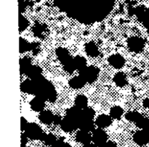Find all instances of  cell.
<instances>
[{"mask_svg":"<svg viewBox=\"0 0 149 147\" xmlns=\"http://www.w3.org/2000/svg\"><path fill=\"white\" fill-rule=\"evenodd\" d=\"M31 43H29L27 41L23 39V38H20V52L24 53L26 52L31 50Z\"/></svg>","mask_w":149,"mask_h":147,"instance_id":"obj_26","label":"cell"},{"mask_svg":"<svg viewBox=\"0 0 149 147\" xmlns=\"http://www.w3.org/2000/svg\"><path fill=\"white\" fill-rule=\"evenodd\" d=\"M30 107L32 110L35 112H42L45 107V100L41 97H37L33 99L30 101Z\"/></svg>","mask_w":149,"mask_h":147,"instance_id":"obj_9","label":"cell"},{"mask_svg":"<svg viewBox=\"0 0 149 147\" xmlns=\"http://www.w3.org/2000/svg\"><path fill=\"white\" fill-rule=\"evenodd\" d=\"M50 147H71V145L68 144V143L64 142L63 139H57L56 141L55 142L53 145H52Z\"/></svg>","mask_w":149,"mask_h":147,"instance_id":"obj_33","label":"cell"},{"mask_svg":"<svg viewBox=\"0 0 149 147\" xmlns=\"http://www.w3.org/2000/svg\"><path fill=\"white\" fill-rule=\"evenodd\" d=\"M86 81L81 75H78V76H75L70 79L68 84H69L70 87L74 89H80V88H83L85 86Z\"/></svg>","mask_w":149,"mask_h":147,"instance_id":"obj_14","label":"cell"},{"mask_svg":"<svg viewBox=\"0 0 149 147\" xmlns=\"http://www.w3.org/2000/svg\"><path fill=\"white\" fill-rule=\"evenodd\" d=\"M19 30L20 32L25 30L28 28V26H29V20L26 18L25 17H23L21 14H20L19 15Z\"/></svg>","mask_w":149,"mask_h":147,"instance_id":"obj_28","label":"cell"},{"mask_svg":"<svg viewBox=\"0 0 149 147\" xmlns=\"http://www.w3.org/2000/svg\"><path fill=\"white\" fill-rule=\"evenodd\" d=\"M127 46L131 52L140 53L145 47V41L139 36H132L128 39Z\"/></svg>","mask_w":149,"mask_h":147,"instance_id":"obj_4","label":"cell"},{"mask_svg":"<svg viewBox=\"0 0 149 147\" xmlns=\"http://www.w3.org/2000/svg\"><path fill=\"white\" fill-rule=\"evenodd\" d=\"M95 123L93 119H89L81 116V119L79 121V128L81 130L87 132H91L94 130Z\"/></svg>","mask_w":149,"mask_h":147,"instance_id":"obj_8","label":"cell"},{"mask_svg":"<svg viewBox=\"0 0 149 147\" xmlns=\"http://www.w3.org/2000/svg\"><path fill=\"white\" fill-rule=\"evenodd\" d=\"M143 106L146 107V108L149 109V98L145 99L143 100Z\"/></svg>","mask_w":149,"mask_h":147,"instance_id":"obj_39","label":"cell"},{"mask_svg":"<svg viewBox=\"0 0 149 147\" xmlns=\"http://www.w3.org/2000/svg\"><path fill=\"white\" fill-rule=\"evenodd\" d=\"M20 90L22 92L26 94H35L36 91V85L33 80H26L20 84Z\"/></svg>","mask_w":149,"mask_h":147,"instance_id":"obj_10","label":"cell"},{"mask_svg":"<svg viewBox=\"0 0 149 147\" xmlns=\"http://www.w3.org/2000/svg\"><path fill=\"white\" fill-rule=\"evenodd\" d=\"M92 138H93V141L95 144L99 146L107 141L108 135L105 132V130H103V128H98L93 131Z\"/></svg>","mask_w":149,"mask_h":147,"instance_id":"obj_5","label":"cell"},{"mask_svg":"<svg viewBox=\"0 0 149 147\" xmlns=\"http://www.w3.org/2000/svg\"><path fill=\"white\" fill-rule=\"evenodd\" d=\"M24 133L31 140H41L43 141L46 136V133L42 131L40 126L34 123H29Z\"/></svg>","mask_w":149,"mask_h":147,"instance_id":"obj_2","label":"cell"},{"mask_svg":"<svg viewBox=\"0 0 149 147\" xmlns=\"http://www.w3.org/2000/svg\"><path fill=\"white\" fill-rule=\"evenodd\" d=\"M33 81L36 85V96L41 97L45 101H49L51 102H54L56 100V90L49 81L45 79L43 76Z\"/></svg>","mask_w":149,"mask_h":147,"instance_id":"obj_1","label":"cell"},{"mask_svg":"<svg viewBox=\"0 0 149 147\" xmlns=\"http://www.w3.org/2000/svg\"><path fill=\"white\" fill-rule=\"evenodd\" d=\"M133 141L135 144L140 146H144L149 142V139L143 130L137 131L133 136Z\"/></svg>","mask_w":149,"mask_h":147,"instance_id":"obj_12","label":"cell"},{"mask_svg":"<svg viewBox=\"0 0 149 147\" xmlns=\"http://www.w3.org/2000/svg\"><path fill=\"white\" fill-rule=\"evenodd\" d=\"M147 32H148V33L149 34V29H147Z\"/></svg>","mask_w":149,"mask_h":147,"instance_id":"obj_41","label":"cell"},{"mask_svg":"<svg viewBox=\"0 0 149 147\" xmlns=\"http://www.w3.org/2000/svg\"><path fill=\"white\" fill-rule=\"evenodd\" d=\"M42 70L40 67L38 66V65H31V67L29 68L26 75H27L30 79L36 80L42 76Z\"/></svg>","mask_w":149,"mask_h":147,"instance_id":"obj_16","label":"cell"},{"mask_svg":"<svg viewBox=\"0 0 149 147\" xmlns=\"http://www.w3.org/2000/svg\"><path fill=\"white\" fill-rule=\"evenodd\" d=\"M142 115L141 113H139L138 112L136 111H132L130 112L127 113L126 115H125V118L127 120L130 122H133V123H136L141 117H142Z\"/></svg>","mask_w":149,"mask_h":147,"instance_id":"obj_27","label":"cell"},{"mask_svg":"<svg viewBox=\"0 0 149 147\" xmlns=\"http://www.w3.org/2000/svg\"><path fill=\"white\" fill-rule=\"evenodd\" d=\"M108 62L109 65L116 69H121L125 64V59L119 54H113L108 58Z\"/></svg>","mask_w":149,"mask_h":147,"instance_id":"obj_7","label":"cell"},{"mask_svg":"<svg viewBox=\"0 0 149 147\" xmlns=\"http://www.w3.org/2000/svg\"><path fill=\"white\" fill-rule=\"evenodd\" d=\"M63 65L64 70H65L66 72H68V73H73V72L76 70V68L75 66H74L73 58H71L69 60L67 61L66 62L63 64Z\"/></svg>","mask_w":149,"mask_h":147,"instance_id":"obj_29","label":"cell"},{"mask_svg":"<svg viewBox=\"0 0 149 147\" xmlns=\"http://www.w3.org/2000/svg\"><path fill=\"white\" fill-rule=\"evenodd\" d=\"M73 60H74V64L76 70H78L80 71L81 70L84 69L85 67H87V60L84 57L78 55V56L73 58Z\"/></svg>","mask_w":149,"mask_h":147,"instance_id":"obj_23","label":"cell"},{"mask_svg":"<svg viewBox=\"0 0 149 147\" xmlns=\"http://www.w3.org/2000/svg\"><path fill=\"white\" fill-rule=\"evenodd\" d=\"M113 81L115 84L119 87H124L127 84V75L123 72H119L115 74Z\"/></svg>","mask_w":149,"mask_h":147,"instance_id":"obj_20","label":"cell"},{"mask_svg":"<svg viewBox=\"0 0 149 147\" xmlns=\"http://www.w3.org/2000/svg\"><path fill=\"white\" fill-rule=\"evenodd\" d=\"M62 117L59 115H56L54 117V120H53V124L55 125H61V121H62Z\"/></svg>","mask_w":149,"mask_h":147,"instance_id":"obj_38","label":"cell"},{"mask_svg":"<svg viewBox=\"0 0 149 147\" xmlns=\"http://www.w3.org/2000/svg\"><path fill=\"white\" fill-rule=\"evenodd\" d=\"M28 124H29V123L26 120V118L21 117V119H20V130H21V131H25Z\"/></svg>","mask_w":149,"mask_h":147,"instance_id":"obj_35","label":"cell"},{"mask_svg":"<svg viewBox=\"0 0 149 147\" xmlns=\"http://www.w3.org/2000/svg\"><path fill=\"white\" fill-rule=\"evenodd\" d=\"M44 30H45V28H44L43 26L40 24L36 25V26H35L33 29V33H34V35H36V36H40L41 34H42V33H43Z\"/></svg>","mask_w":149,"mask_h":147,"instance_id":"obj_34","label":"cell"},{"mask_svg":"<svg viewBox=\"0 0 149 147\" xmlns=\"http://www.w3.org/2000/svg\"><path fill=\"white\" fill-rule=\"evenodd\" d=\"M56 55L58 59H59V61L61 62L62 65L65 63V62H66L67 61L69 60L70 59H71V57L70 56L69 52L65 48H58L56 49Z\"/></svg>","mask_w":149,"mask_h":147,"instance_id":"obj_19","label":"cell"},{"mask_svg":"<svg viewBox=\"0 0 149 147\" xmlns=\"http://www.w3.org/2000/svg\"><path fill=\"white\" fill-rule=\"evenodd\" d=\"M31 59L29 57H23L20 59V74H26L29 68L31 67Z\"/></svg>","mask_w":149,"mask_h":147,"instance_id":"obj_22","label":"cell"},{"mask_svg":"<svg viewBox=\"0 0 149 147\" xmlns=\"http://www.w3.org/2000/svg\"><path fill=\"white\" fill-rule=\"evenodd\" d=\"M65 116H68V117L77 120L79 124V121L81 116H82V110L74 106V107H71V108L67 110L66 115Z\"/></svg>","mask_w":149,"mask_h":147,"instance_id":"obj_18","label":"cell"},{"mask_svg":"<svg viewBox=\"0 0 149 147\" xmlns=\"http://www.w3.org/2000/svg\"><path fill=\"white\" fill-rule=\"evenodd\" d=\"M84 147H98L97 146L96 144H85L84 146Z\"/></svg>","mask_w":149,"mask_h":147,"instance_id":"obj_40","label":"cell"},{"mask_svg":"<svg viewBox=\"0 0 149 147\" xmlns=\"http://www.w3.org/2000/svg\"><path fill=\"white\" fill-rule=\"evenodd\" d=\"M148 119H149V118H148Z\"/></svg>","mask_w":149,"mask_h":147,"instance_id":"obj_43","label":"cell"},{"mask_svg":"<svg viewBox=\"0 0 149 147\" xmlns=\"http://www.w3.org/2000/svg\"><path fill=\"white\" fill-rule=\"evenodd\" d=\"M74 103H75L76 107H79L81 110H84L86 107H87L88 99L84 95H79L76 97Z\"/></svg>","mask_w":149,"mask_h":147,"instance_id":"obj_24","label":"cell"},{"mask_svg":"<svg viewBox=\"0 0 149 147\" xmlns=\"http://www.w3.org/2000/svg\"><path fill=\"white\" fill-rule=\"evenodd\" d=\"M55 115L52 114V112L49 110H43L41 112L39 115V119L42 123L46 125H50L53 123V120Z\"/></svg>","mask_w":149,"mask_h":147,"instance_id":"obj_15","label":"cell"},{"mask_svg":"<svg viewBox=\"0 0 149 147\" xmlns=\"http://www.w3.org/2000/svg\"><path fill=\"white\" fill-rule=\"evenodd\" d=\"M60 126L62 130L65 132H71L77 128H79L78 122L68 116H65L63 119Z\"/></svg>","mask_w":149,"mask_h":147,"instance_id":"obj_6","label":"cell"},{"mask_svg":"<svg viewBox=\"0 0 149 147\" xmlns=\"http://www.w3.org/2000/svg\"><path fill=\"white\" fill-rule=\"evenodd\" d=\"M142 147H145V146H142Z\"/></svg>","mask_w":149,"mask_h":147,"instance_id":"obj_42","label":"cell"},{"mask_svg":"<svg viewBox=\"0 0 149 147\" xmlns=\"http://www.w3.org/2000/svg\"><path fill=\"white\" fill-rule=\"evenodd\" d=\"M112 123V117L107 115H100L95 120V125L100 128H105L110 126Z\"/></svg>","mask_w":149,"mask_h":147,"instance_id":"obj_11","label":"cell"},{"mask_svg":"<svg viewBox=\"0 0 149 147\" xmlns=\"http://www.w3.org/2000/svg\"><path fill=\"white\" fill-rule=\"evenodd\" d=\"M124 114V110L120 106H114L110 110V116L113 119L119 120Z\"/></svg>","mask_w":149,"mask_h":147,"instance_id":"obj_25","label":"cell"},{"mask_svg":"<svg viewBox=\"0 0 149 147\" xmlns=\"http://www.w3.org/2000/svg\"><path fill=\"white\" fill-rule=\"evenodd\" d=\"M99 75V69L94 66H87L80 70L79 75H81L86 82L93 84L97 80Z\"/></svg>","mask_w":149,"mask_h":147,"instance_id":"obj_3","label":"cell"},{"mask_svg":"<svg viewBox=\"0 0 149 147\" xmlns=\"http://www.w3.org/2000/svg\"><path fill=\"white\" fill-rule=\"evenodd\" d=\"M57 141L56 137L54 136L52 133H49V134H46L45 139H44L43 141L45 142V144L46 145L51 146L52 145H53L55 144V142Z\"/></svg>","mask_w":149,"mask_h":147,"instance_id":"obj_32","label":"cell"},{"mask_svg":"<svg viewBox=\"0 0 149 147\" xmlns=\"http://www.w3.org/2000/svg\"><path fill=\"white\" fill-rule=\"evenodd\" d=\"M135 14L138 17V20L141 22H144L149 18V8L144 7H140L135 10Z\"/></svg>","mask_w":149,"mask_h":147,"instance_id":"obj_21","label":"cell"},{"mask_svg":"<svg viewBox=\"0 0 149 147\" xmlns=\"http://www.w3.org/2000/svg\"><path fill=\"white\" fill-rule=\"evenodd\" d=\"M28 136H26V133H21V140H20V143H21V147H25L28 143Z\"/></svg>","mask_w":149,"mask_h":147,"instance_id":"obj_36","label":"cell"},{"mask_svg":"<svg viewBox=\"0 0 149 147\" xmlns=\"http://www.w3.org/2000/svg\"><path fill=\"white\" fill-rule=\"evenodd\" d=\"M135 123V126H136L137 127L140 128H141V129H143V128H145L146 126H148L149 120L148 118H146V117L142 116V117H141V118H140L139 120H138V121Z\"/></svg>","mask_w":149,"mask_h":147,"instance_id":"obj_31","label":"cell"},{"mask_svg":"<svg viewBox=\"0 0 149 147\" xmlns=\"http://www.w3.org/2000/svg\"><path fill=\"white\" fill-rule=\"evenodd\" d=\"M95 112L94 110L91 107H86L85 109L82 110V116L84 117L89 119H93Z\"/></svg>","mask_w":149,"mask_h":147,"instance_id":"obj_30","label":"cell"},{"mask_svg":"<svg viewBox=\"0 0 149 147\" xmlns=\"http://www.w3.org/2000/svg\"><path fill=\"white\" fill-rule=\"evenodd\" d=\"M85 52L88 56L92 57H96L99 55L100 52H99V49L97 47V45L93 41L88 42L87 44L85 45Z\"/></svg>","mask_w":149,"mask_h":147,"instance_id":"obj_17","label":"cell"},{"mask_svg":"<svg viewBox=\"0 0 149 147\" xmlns=\"http://www.w3.org/2000/svg\"><path fill=\"white\" fill-rule=\"evenodd\" d=\"M98 147H117L116 144L113 141H106V143L103 144Z\"/></svg>","mask_w":149,"mask_h":147,"instance_id":"obj_37","label":"cell"},{"mask_svg":"<svg viewBox=\"0 0 149 147\" xmlns=\"http://www.w3.org/2000/svg\"><path fill=\"white\" fill-rule=\"evenodd\" d=\"M76 140L79 143L85 145L90 144L91 141H93V138L90 134V132L80 130L79 131L77 132V135H76Z\"/></svg>","mask_w":149,"mask_h":147,"instance_id":"obj_13","label":"cell"}]
</instances>
